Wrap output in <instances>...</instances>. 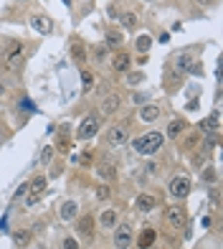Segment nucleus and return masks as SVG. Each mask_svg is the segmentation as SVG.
I'll return each instance as SVG.
<instances>
[{
    "mask_svg": "<svg viewBox=\"0 0 223 249\" xmlns=\"http://www.w3.org/2000/svg\"><path fill=\"white\" fill-rule=\"evenodd\" d=\"M28 239H31V234H28V231H16V234H13V242H16V247H23V244H28Z\"/></svg>",
    "mask_w": 223,
    "mask_h": 249,
    "instance_id": "nucleus-26",
    "label": "nucleus"
},
{
    "mask_svg": "<svg viewBox=\"0 0 223 249\" xmlns=\"http://www.w3.org/2000/svg\"><path fill=\"white\" fill-rule=\"evenodd\" d=\"M142 79H144V74H129V82H132V84H137V82H142Z\"/></svg>",
    "mask_w": 223,
    "mask_h": 249,
    "instance_id": "nucleus-32",
    "label": "nucleus"
},
{
    "mask_svg": "<svg viewBox=\"0 0 223 249\" xmlns=\"http://www.w3.org/2000/svg\"><path fill=\"white\" fill-rule=\"evenodd\" d=\"M71 56H74L76 64H84V61H86V46H84L79 38L71 41Z\"/></svg>",
    "mask_w": 223,
    "mask_h": 249,
    "instance_id": "nucleus-13",
    "label": "nucleus"
},
{
    "mask_svg": "<svg viewBox=\"0 0 223 249\" xmlns=\"http://www.w3.org/2000/svg\"><path fill=\"white\" fill-rule=\"evenodd\" d=\"M96 196H99V198H107V196H109V188H107V186H102V188L96 191Z\"/></svg>",
    "mask_w": 223,
    "mask_h": 249,
    "instance_id": "nucleus-33",
    "label": "nucleus"
},
{
    "mask_svg": "<svg viewBox=\"0 0 223 249\" xmlns=\"http://www.w3.org/2000/svg\"><path fill=\"white\" fill-rule=\"evenodd\" d=\"M200 224H203L206 229H210V224H213V221H210V216H203V219H200Z\"/></svg>",
    "mask_w": 223,
    "mask_h": 249,
    "instance_id": "nucleus-36",
    "label": "nucleus"
},
{
    "mask_svg": "<svg viewBox=\"0 0 223 249\" xmlns=\"http://www.w3.org/2000/svg\"><path fill=\"white\" fill-rule=\"evenodd\" d=\"M0 145H3V135H0Z\"/></svg>",
    "mask_w": 223,
    "mask_h": 249,
    "instance_id": "nucleus-38",
    "label": "nucleus"
},
{
    "mask_svg": "<svg viewBox=\"0 0 223 249\" xmlns=\"http://www.w3.org/2000/svg\"><path fill=\"white\" fill-rule=\"evenodd\" d=\"M135 206H137V211L147 213V211H152L155 206H158V198H155L152 194H140L137 201H135Z\"/></svg>",
    "mask_w": 223,
    "mask_h": 249,
    "instance_id": "nucleus-11",
    "label": "nucleus"
},
{
    "mask_svg": "<svg viewBox=\"0 0 223 249\" xmlns=\"http://www.w3.org/2000/svg\"><path fill=\"white\" fill-rule=\"evenodd\" d=\"M122 26H125V28H135L137 26V13H132V10L122 13Z\"/></svg>",
    "mask_w": 223,
    "mask_h": 249,
    "instance_id": "nucleus-25",
    "label": "nucleus"
},
{
    "mask_svg": "<svg viewBox=\"0 0 223 249\" xmlns=\"http://www.w3.org/2000/svg\"><path fill=\"white\" fill-rule=\"evenodd\" d=\"M210 201H213V206H218V191H216V188L210 191Z\"/></svg>",
    "mask_w": 223,
    "mask_h": 249,
    "instance_id": "nucleus-34",
    "label": "nucleus"
},
{
    "mask_svg": "<svg viewBox=\"0 0 223 249\" xmlns=\"http://www.w3.org/2000/svg\"><path fill=\"white\" fill-rule=\"evenodd\" d=\"M26 194H28V183H23V186H20V188H18V191H16V196H13V198H16V201H18V198H23V196H26Z\"/></svg>",
    "mask_w": 223,
    "mask_h": 249,
    "instance_id": "nucleus-29",
    "label": "nucleus"
},
{
    "mask_svg": "<svg viewBox=\"0 0 223 249\" xmlns=\"http://www.w3.org/2000/svg\"><path fill=\"white\" fill-rule=\"evenodd\" d=\"M132 236H135V231H132L129 224H119L117 231H114V247L117 249H127L132 244Z\"/></svg>",
    "mask_w": 223,
    "mask_h": 249,
    "instance_id": "nucleus-8",
    "label": "nucleus"
},
{
    "mask_svg": "<svg viewBox=\"0 0 223 249\" xmlns=\"http://www.w3.org/2000/svg\"><path fill=\"white\" fill-rule=\"evenodd\" d=\"M51 155H53V150H51V148H46V150L41 153V160H43V163H48V160H51Z\"/></svg>",
    "mask_w": 223,
    "mask_h": 249,
    "instance_id": "nucleus-31",
    "label": "nucleus"
},
{
    "mask_svg": "<svg viewBox=\"0 0 223 249\" xmlns=\"http://www.w3.org/2000/svg\"><path fill=\"white\" fill-rule=\"evenodd\" d=\"M167 191H170L173 198H185L188 194H191V178L188 176H175L170 180V186H167Z\"/></svg>",
    "mask_w": 223,
    "mask_h": 249,
    "instance_id": "nucleus-5",
    "label": "nucleus"
},
{
    "mask_svg": "<svg viewBox=\"0 0 223 249\" xmlns=\"http://www.w3.org/2000/svg\"><path fill=\"white\" fill-rule=\"evenodd\" d=\"M99 124H102V120H99L96 115H86L79 122V127H76V138L79 140H92L94 135L99 132Z\"/></svg>",
    "mask_w": 223,
    "mask_h": 249,
    "instance_id": "nucleus-3",
    "label": "nucleus"
},
{
    "mask_svg": "<svg viewBox=\"0 0 223 249\" xmlns=\"http://www.w3.org/2000/svg\"><path fill=\"white\" fill-rule=\"evenodd\" d=\"M203 180H216V173H213V171H206V173H203Z\"/></svg>",
    "mask_w": 223,
    "mask_h": 249,
    "instance_id": "nucleus-35",
    "label": "nucleus"
},
{
    "mask_svg": "<svg viewBox=\"0 0 223 249\" xmlns=\"http://www.w3.org/2000/svg\"><path fill=\"white\" fill-rule=\"evenodd\" d=\"M64 249H79V244H76L74 236H66V239H64Z\"/></svg>",
    "mask_w": 223,
    "mask_h": 249,
    "instance_id": "nucleus-28",
    "label": "nucleus"
},
{
    "mask_svg": "<svg viewBox=\"0 0 223 249\" xmlns=\"http://www.w3.org/2000/svg\"><path fill=\"white\" fill-rule=\"evenodd\" d=\"M140 117L144 120V122H155L160 117V107H155V105H144L142 109H140Z\"/></svg>",
    "mask_w": 223,
    "mask_h": 249,
    "instance_id": "nucleus-15",
    "label": "nucleus"
},
{
    "mask_svg": "<svg viewBox=\"0 0 223 249\" xmlns=\"http://www.w3.org/2000/svg\"><path fill=\"white\" fill-rule=\"evenodd\" d=\"M165 221L170 224L173 229H185V221H188L185 209L183 206H167L165 209Z\"/></svg>",
    "mask_w": 223,
    "mask_h": 249,
    "instance_id": "nucleus-6",
    "label": "nucleus"
},
{
    "mask_svg": "<svg viewBox=\"0 0 223 249\" xmlns=\"http://www.w3.org/2000/svg\"><path fill=\"white\" fill-rule=\"evenodd\" d=\"M94 56H96V61H104V56H107V46H99V49L94 51Z\"/></svg>",
    "mask_w": 223,
    "mask_h": 249,
    "instance_id": "nucleus-30",
    "label": "nucleus"
},
{
    "mask_svg": "<svg viewBox=\"0 0 223 249\" xmlns=\"http://www.w3.org/2000/svg\"><path fill=\"white\" fill-rule=\"evenodd\" d=\"M114 71H127L129 69V53H125V51H119L117 56H114Z\"/></svg>",
    "mask_w": 223,
    "mask_h": 249,
    "instance_id": "nucleus-18",
    "label": "nucleus"
},
{
    "mask_svg": "<svg viewBox=\"0 0 223 249\" xmlns=\"http://www.w3.org/2000/svg\"><path fill=\"white\" fill-rule=\"evenodd\" d=\"M162 132H147V135H140V138H135V142H132V148H135L137 155H155L160 148H162Z\"/></svg>",
    "mask_w": 223,
    "mask_h": 249,
    "instance_id": "nucleus-2",
    "label": "nucleus"
},
{
    "mask_svg": "<svg viewBox=\"0 0 223 249\" xmlns=\"http://www.w3.org/2000/svg\"><path fill=\"white\" fill-rule=\"evenodd\" d=\"M119 105H122V97H119V94H107V97L102 99V112H104V117L114 115V112L119 109Z\"/></svg>",
    "mask_w": 223,
    "mask_h": 249,
    "instance_id": "nucleus-10",
    "label": "nucleus"
},
{
    "mask_svg": "<svg viewBox=\"0 0 223 249\" xmlns=\"http://www.w3.org/2000/svg\"><path fill=\"white\" fill-rule=\"evenodd\" d=\"M81 82H84V92H89V89H92V74L81 71Z\"/></svg>",
    "mask_w": 223,
    "mask_h": 249,
    "instance_id": "nucleus-27",
    "label": "nucleus"
},
{
    "mask_svg": "<svg viewBox=\"0 0 223 249\" xmlns=\"http://www.w3.org/2000/svg\"><path fill=\"white\" fill-rule=\"evenodd\" d=\"M96 173L102 176L104 180H114V176H117V173H114V165H112V163H102V165L96 168Z\"/></svg>",
    "mask_w": 223,
    "mask_h": 249,
    "instance_id": "nucleus-22",
    "label": "nucleus"
},
{
    "mask_svg": "<svg viewBox=\"0 0 223 249\" xmlns=\"http://www.w3.org/2000/svg\"><path fill=\"white\" fill-rule=\"evenodd\" d=\"M175 66H177L180 71L193 69V56H191V53H177V56H175Z\"/></svg>",
    "mask_w": 223,
    "mask_h": 249,
    "instance_id": "nucleus-19",
    "label": "nucleus"
},
{
    "mask_svg": "<svg viewBox=\"0 0 223 249\" xmlns=\"http://www.w3.org/2000/svg\"><path fill=\"white\" fill-rule=\"evenodd\" d=\"M31 26L36 28L38 33H51V28H53L51 20H48L46 16H33V18H31Z\"/></svg>",
    "mask_w": 223,
    "mask_h": 249,
    "instance_id": "nucleus-14",
    "label": "nucleus"
},
{
    "mask_svg": "<svg viewBox=\"0 0 223 249\" xmlns=\"http://www.w3.org/2000/svg\"><path fill=\"white\" fill-rule=\"evenodd\" d=\"M155 236H158V234H155L152 226H144L142 234H140V239H137V247H140V249H150V247L155 244Z\"/></svg>",
    "mask_w": 223,
    "mask_h": 249,
    "instance_id": "nucleus-12",
    "label": "nucleus"
},
{
    "mask_svg": "<svg viewBox=\"0 0 223 249\" xmlns=\"http://www.w3.org/2000/svg\"><path fill=\"white\" fill-rule=\"evenodd\" d=\"M43 191H46V178L38 176L28 183V194H26V206H36V203L43 198Z\"/></svg>",
    "mask_w": 223,
    "mask_h": 249,
    "instance_id": "nucleus-4",
    "label": "nucleus"
},
{
    "mask_svg": "<svg viewBox=\"0 0 223 249\" xmlns=\"http://www.w3.org/2000/svg\"><path fill=\"white\" fill-rule=\"evenodd\" d=\"M188 127L185 120H173L170 124H167V138H177V135H183Z\"/></svg>",
    "mask_w": 223,
    "mask_h": 249,
    "instance_id": "nucleus-16",
    "label": "nucleus"
},
{
    "mask_svg": "<svg viewBox=\"0 0 223 249\" xmlns=\"http://www.w3.org/2000/svg\"><path fill=\"white\" fill-rule=\"evenodd\" d=\"M3 92H5V87H3V82H0V97H3Z\"/></svg>",
    "mask_w": 223,
    "mask_h": 249,
    "instance_id": "nucleus-37",
    "label": "nucleus"
},
{
    "mask_svg": "<svg viewBox=\"0 0 223 249\" xmlns=\"http://www.w3.org/2000/svg\"><path fill=\"white\" fill-rule=\"evenodd\" d=\"M76 211H79V206H76L74 201H66L64 206H61V219H64V221H71V219L76 216Z\"/></svg>",
    "mask_w": 223,
    "mask_h": 249,
    "instance_id": "nucleus-21",
    "label": "nucleus"
},
{
    "mask_svg": "<svg viewBox=\"0 0 223 249\" xmlns=\"http://www.w3.org/2000/svg\"><path fill=\"white\" fill-rule=\"evenodd\" d=\"M99 224H102L104 229H112V226H117V211H112V209L102 211V216H99Z\"/></svg>",
    "mask_w": 223,
    "mask_h": 249,
    "instance_id": "nucleus-17",
    "label": "nucleus"
},
{
    "mask_svg": "<svg viewBox=\"0 0 223 249\" xmlns=\"http://www.w3.org/2000/svg\"><path fill=\"white\" fill-rule=\"evenodd\" d=\"M127 138H129V132H127L125 124H114V127L107 132V145L109 148H122V145L127 142Z\"/></svg>",
    "mask_w": 223,
    "mask_h": 249,
    "instance_id": "nucleus-7",
    "label": "nucleus"
},
{
    "mask_svg": "<svg viewBox=\"0 0 223 249\" xmlns=\"http://www.w3.org/2000/svg\"><path fill=\"white\" fill-rule=\"evenodd\" d=\"M200 130L203 132H210V130H218V112H213L208 120H203L200 122Z\"/></svg>",
    "mask_w": 223,
    "mask_h": 249,
    "instance_id": "nucleus-23",
    "label": "nucleus"
},
{
    "mask_svg": "<svg viewBox=\"0 0 223 249\" xmlns=\"http://www.w3.org/2000/svg\"><path fill=\"white\" fill-rule=\"evenodd\" d=\"M125 43V36H122L119 31H114V28H109L107 31V46H112V49H117V46H122Z\"/></svg>",
    "mask_w": 223,
    "mask_h": 249,
    "instance_id": "nucleus-20",
    "label": "nucleus"
},
{
    "mask_svg": "<svg viewBox=\"0 0 223 249\" xmlns=\"http://www.w3.org/2000/svg\"><path fill=\"white\" fill-rule=\"evenodd\" d=\"M135 46H137V51H142V53H147V51H150V46H152V38L147 36V33H142V36H137V41H135Z\"/></svg>",
    "mask_w": 223,
    "mask_h": 249,
    "instance_id": "nucleus-24",
    "label": "nucleus"
},
{
    "mask_svg": "<svg viewBox=\"0 0 223 249\" xmlns=\"http://www.w3.org/2000/svg\"><path fill=\"white\" fill-rule=\"evenodd\" d=\"M76 234L84 236V242H92V236H94V221H92V216L79 219V224H76Z\"/></svg>",
    "mask_w": 223,
    "mask_h": 249,
    "instance_id": "nucleus-9",
    "label": "nucleus"
},
{
    "mask_svg": "<svg viewBox=\"0 0 223 249\" xmlns=\"http://www.w3.org/2000/svg\"><path fill=\"white\" fill-rule=\"evenodd\" d=\"M0 66L8 71H18L23 66V43L20 41H5L0 49Z\"/></svg>",
    "mask_w": 223,
    "mask_h": 249,
    "instance_id": "nucleus-1",
    "label": "nucleus"
}]
</instances>
